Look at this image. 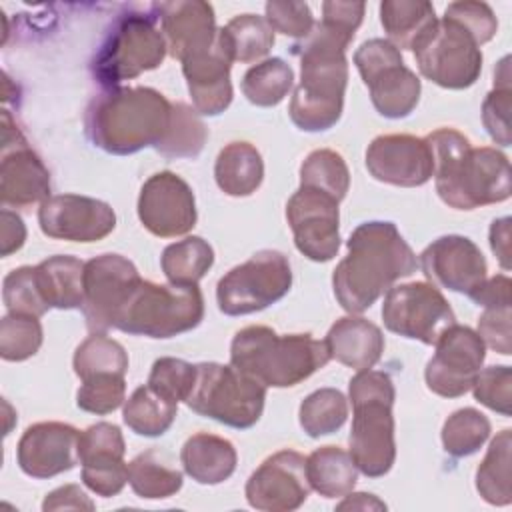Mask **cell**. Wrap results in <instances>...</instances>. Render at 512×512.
I'll return each mask as SVG.
<instances>
[{
  "label": "cell",
  "mask_w": 512,
  "mask_h": 512,
  "mask_svg": "<svg viewBox=\"0 0 512 512\" xmlns=\"http://www.w3.org/2000/svg\"><path fill=\"white\" fill-rule=\"evenodd\" d=\"M358 26L340 12H322V20L290 46L300 58V84L290 100V120L304 132L332 128L344 108L348 84L346 48Z\"/></svg>",
  "instance_id": "1"
},
{
  "label": "cell",
  "mask_w": 512,
  "mask_h": 512,
  "mask_svg": "<svg viewBox=\"0 0 512 512\" xmlns=\"http://www.w3.org/2000/svg\"><path fill=\"white\" fill-rule=\"evenodd\" d=\"M346 246L348 254L334 268L332 288L338 304L350 314L368 310L396 280L418 268L416 254L394 222H362Z\"/></svg>",
  "instance_id": "2"
},
{
  "label": "cell",
  "mask_w": 512,
  "mask_h": 512,
  "mask_svg": "<svg viewBox=\"0 0 512 512\" xmlns=\"http://www.w3.org/2000/svg\"><path fill=\"white\" fill-rule=\"evenodd\" d=\"M426 144L434 162V184L440 200L456 210H474L510 198V162L496 148H474L454 128L430 132Z\"/></svg>",
  "instance_id": "3"
},
{
  "label": "cell",
  "mask_w": 512,
  "mask_h": 512,
  "mask_svg": "<svg viewBox=\"0 0 512 512\" xmlns=\"http://www.w3.org/2000/svg\"><path fill=\"white\" fill-rule=\"evenodd\" d=\"M172 104L154 88H104L94 96L84 114L88 140L116 156L156 146L170 122Z\"/></svg>",
  "instance_id": "4"
},
{
  "label": "cell",
  "mask_w": 512,
  "mask_h": 512,
  "mask_svg": "<svg viewBox=\"0 0 512 512\" xmlns=\"http://www.w3.org/2000/svg\"><path fill=\"white\" fill-rule=\"evenodd\" d=\"M330 360L324 340L310 334H276L268 326H246L230 344V364L264 386L290 388Z\"/></svg>",
  "instance_id": "5"
},
{
  "label": "cell",
  "mask_w": 512,
  "mask_h": 512,
  "mask_svg": "<svg viewBox=\"0 0 512 512\" xmlns=\"http://www.w3.org/2000/svg\"><path fill=\"white\" fill-rule=\"evenodd\" d=\"M352 402V430L350 456L368 478H380L390 472L396 460L394 442V414L396 398L394 382L380 370H358L348 384Z\"/></svg>",
  "instance_id": "6"
},
{
  "label": "cell",
  "mask_w": 512,
  "mask_h": 512,
  "mask_svg": "<svg viewBox=\"0 0 512 512\" xmlns=\"http://www.w3.org/2000/svg\"><path fill=\"white\" fill-rule=\"evenodd\" d=\"M204 318L198 284H156L142 280L116 316L114 328L146 338H172L196 328Z\"/></svg>",
  "instance_id": "7"
},
{
  "label": "cell",
  "mask_w": 512,
  "mask_h": 512,
  "mask_svg": "<svg viewBox=\"0 0 512 512\" xmlns=\"http://www.w3.org/2000/svg\"><path fill=\"white\" fill-rule=\"evenodd\" d=\"M166 54L168 46L156 26V16L128 12L114 20L92 58L90 70L100 86L116 88L124 80L158 68Z\"/></svg>",
  "instance_id": "8"
},
{
  "label": "cell",
  "mask_w": 512,
  "mask_h": 512,
  "mask_svg": "<svg viewBox=\"0 0 512 512\" xmlns=\"http://www.w3.org/2000/svg\"><path fill=\"white\" fill-rule=\"evenodd\" d=\"M266 386L232 364H196L194 386L184 400L198 416L212 418L230 428L254 426L264 410Z\"/></svg>",
  "instance_id": "9"
},
{
  "label": "cell",
  "mask_w": 512,
  "mask_h": 512,
  "mask_svg": "<svg viewBox=\"0 0 512 512\" xmlns=\"http://www.w3.org/2000/svg\"><path fill=\"white\" fill-rule=\"evenodd\" d=\"M290 286L288 258L278 250H260L218 280L216 302L226 316H246L284 298Z\"/></svg>",
  "instance_id": "10"
},
{
  "label": "cell",
  "mask_w": 512,
  "mask_h": 512,
  "mask_svg": "<svg viewBox=\"0 0 512 512\" xmlns=\"http://www.w3.org/2000/svg\"><path fill=\"white\" fill-rule=\"evenodd\" d=\"M354 64L380 116L398 120L416 108L422 90L420 78L404 64L392 42L384 38L362 42L354 52Z\"/></svg>",
  "instance_id": "11"
},
{
  "label": "cell",
  "mask_w": 512,
  "mask_h": 512,
  "mask_svg": "<svg viewBox=\"0 0 512 512\" xmlns=\"http://www.w3.org/2000/svg\"><path fill=\"white\" fill-rule=\"evenodd\" d=\"M412 52L420 74L448 90L472 86L482 72L478 42L446 16L436 22L432 32Z\"/></svg>",
  "instance_id": "12"
},
{
  "label": "cell",
  "mask_w": 512,
  "mask_h": 512,
  "mask_svg": "<svg viewBox=\"0 0 512 512\" xmlns=\"http://www.w3.org/2000/svg\"><path fill=\"white\" fill-rule=\"evenodd\" d=\"M382 320L390 332L432 346L456 316L434 284L408 282L386 292Z\"/></svg>",
  "instance_id": "13"
},
{
  "label": "cell",
  "mask_w": 512,
  "mask_h": 512,
  "mask_svg": "<svg viewBox=\"0 0 512 512\" xmlns=\"http://www.w3.org/2000/svg\"><path fill=\"white\" fill-rule=\"evenodd\" d=\"M142 282L136 266L122 254H100L84 264L82 312L90 332L114 328L116 316Z\"/></svg>",
  "instance_id": "14"
},
{
  "label": "cell",
  "mask_w": 512,
  "mask_h": 512,
  "mask_svg": "<svg viewBox=\"0 0 512 512\" xmlns=\"http://www.w3.org/2000/svg\"><path fill=\"white\" fill-rule=\"evenodd\" d=\"M434 346L436 352L424 370L428 390L442 398L466 394L486 358L482 338L470 326L454 322L440 334Z\"/></svg>",
  "instance_id": "15"
},
{
  "label": "cell",
  "mask_w": 512,
  "mask_h": 512,
  "mask_svg": "<svg viewBox=\"0 0 512 512\" xmlns=\"http://www.w3.org/2000/svg\"><path fill=\"white\" fill-rule=\"evenodd\" d=\"M286 220L296 248L312 262H328L340 248L338 200L322 190L300 186L286 202Z\"/></svg>",
  "instance_id": "16"
},
{
  "label": "cell",
  "mask_w": 512,
  "mask_h": 512,
  "mask_svg": "<svg viewBox=\"0 0 512 512\" xmlns=\"http://www.w3.org/2000/svg\"><path fill=\"white\" fill-rule=\"evenodd\" d=\"M138 218L160 238L188 234L196 226V200L186 180L170 170L152 174L140 188Z\"/></svg>",
  "instance_id": "17"
},
{
  "label": "cell",
  "mask_w": 512,
  "mask_h": 512,
  "mask_svg": "<svg viewBox=\"0 0 512 512\" xmlns=\"http://www.w3.org/2000/svg\"><path fill=\"white\" fill-rule=\"evenodd\" d=\"M310 490L306 458L286 448L268 456L250 474L244 492L248 504L256 510L290 512L306 502Z\"/></svg>",
  "instance_id": "18"
},
{
  "label": "cell",
  "mask_w": 512,
  "mask_h": 512,
  "mask_svg": "<svg viewBox=\"0 0 512 512\" xmlns=\"http://www.w3.org/2000/svg\"><path fill=\"white\" fill-rule=\"evenodd\" d=\"M38 224L48 238L98 242L116 228V214L102 200L80 194H56L40 204Z\"/></svg>",
  "instance_id": "19"
},
{
  "label": "cell",
  "mask_w": 512,
  "mask_h": 512,
  "mask_svg": "<svg viewBox=\"0 0 512 512\" xmlns=\"http://www.w3.org/2000/svg\"><path fill=\"white\" fill-rule=\"evenodd\" d=\"M124 452V436L116 424L96 422L80 432L78 460L86 488L102 498L120 494L128 482Z\"/></svg>",
  "instance_id": "20"
},
{
  "label": "cell",
  "mask_w": 512,
  "mask_h": 512,
  "mask_svg": "<svg viewBox=\"0 0 512 512\" xmlns=\"http://www.w3.org/2000/svg\"><path fill=\"white\" fill-rule=\"evenodd\" d=\"M366 168L378 182L414 188L432 178L434 162L424 138L412 134H382L368 144Z\"/></svg>",
  "instance_id": "21"
},
{
  "label": "cell",
  "mask_w": 512,
  "mask_h": 512,
  "mask_svg": "<svg viewBox=\"0 0 512 512\" xmlns=\"http://www.w3.org/2000/svg\"><path fill=\"white\" fill-rule=\"evenodd\" d=\"M420 268L436 288L470 294L484 282L488 266L480 248L466 236L436 238L420 254Z\"/></svg>",
  "instance_id": "22"
},
{
  "label": "cell",
  "mask_w": 512,
  "mask_h": 512,
  "mask_svg": "<svg viewBox=\"0 0 512 512\" xmlns=\"http://www.w3.org/2000/svg\"><path fill=\"white\" fill-rule=\"evenodd\" d=\"M80 432L64 422H38L24 430L16 460L24 474L44 480L72 470L78 460Z\"/></svg>",
  "instance_id": "23"
},
{
  "label": "cell",
  "mask_w": 512,
  "mask_h": 512,
  "mask_svg": "<svg viewBox=\"0 0 512 512\" xmlns=\"http://www.w3.org/2000/svg\"><path fill=\"white\" fill-rule=\"evenodd\" d=\"M232 54L226 46L222 30L218 28L216 40L206 50L182 62V74L192 96V104L202 116H218L232 102Z\"/></svg>",
  "instance_id": "24"
},
{
  "label": "cell",
  "mask_w": 512,
  "mask_h": 512,
  "mask_svg": "<svg viewBox=\"0 0 512 512\" xmlns=\"http://www.w3.org/2000/svg\"><path fill=\"white\" fill-rule=\"evenodd\" d=\"M158 12L168 54L180 62L206 50L216 40L214 8L202 0H174L152 4Z\"/></svg>",
  "instance_id": "25"
},
{
  "label": "cell",
  "mask_w": 512,
  "mask_h": 512,
  "mask_svg": "<svg viewBox=\"0 0 512 512\" xmlns=\"http://www.w3.org/2000/svg\"><path fill=\"white\" fill-rule=\"evenodd\" d=\"M0 198L4 206L14 208H28L50 198V172L28 144L2 152Z\"/></svg>",
  "instance_id": "26"
},
{
  "label": "cell",
  "mask_w": 512,
  "mask_h": 512,
  "mask_svg": "<svg viewBox=\"0 0 512 512\" xmlns=\"http://www.w3.org/2000/svg\"><path fill=\"white\" fill-rule=\"evenodd\" d=\"M324 344L330 358L358 372L378 364L386 342L382 330L374 322L350 314L338 318L330 326Z\"/></svg>",
  "instance_id": "27"
},
{
  "label": "cell",
  "mask_w": 512,
  "mask_h": 512,
  "mask_svg": "<svg viewBox=\"0 0 512 512\" xmlns=\"http://www.w3.org/2000/svg\"><path fill=\"white\" fill-rule=\"evenodd\" d=\"M180 462L194 482L214 486L234 474L238 454L230 440L208 432H196L184 442Z\"/></svg>",
  "instance_id": "28"
},
{
  "label": "cell",
  "mask_w": 512,
  "mask_h": 512,
  "mask_svg": "<svg viewBox=\"0 0 512 512\" xmlns=\"http://www.w3.org/2000/svg\"><path fill=\"white\" fill-rule=\"evenodd\" d=\"M84 264L66 254L42 260L36 268V282L48 308L74 310L84 302Z\"/></svg>",
  "instance_id": "29"
},
{
  "label": "cell",
  "mask_w": 512,
  "mask_h": 512,
  "mask_svg": "<svg viewBox=\"0 0 512 512\" xmlns=\"http://www.w3.org/2000/svg\"><path fill=\"white\" fill-rule=\"evenodd\" d=\"M380 22L388 42L398 50H414L432 32L438 18L434 6L426 0H384Z\"/></svg>",
  "instance_id": "30"
},
{
  "label": "cell",
  "mask_w": 512,
  "mask_h": 512,
  "mask_svg": "<svg viewBox=\"0 0 512 512\" xmlns=\"http://www.w3.org/2000/svg\"><path fill=\"white\" fill-rule=\"evenodd\" d=\"M214 178L218 188L228 196H250L264 178V162L256 146L250 142H230L216 158Z\"/></svg>",
  "instance_id": "31"
},
{
  "label": "cell",
  "mask_w": 512,
  "mask_h": 512,
  "mask_svg": "<svg viewBox=\"0 0 512 512\" xmlns=\"http://www.w3.org/2000/svg\"><path fill=\"white\" fill-rule=\"evenodd\" d=\"M306 476L320 496L342 498L354 490L358 468L350 452L340 446H320L306 458Z\"/></svg>",
  "instance_id": "32"
},
{
  "label": "cell",
  "mask_w": 512,
  "mask_h": 512,
  "mask_svg": "<svg viewBox=\"0 0 512 512\" xmlns=\"http://www.w3.org/2000/svg\"><path fill=\"white\" fill-rule=\"evenodd\" d=\"M128 484L136 496L160 500L176 494L182 488V472L172 466L164 452L150 448L128 464Z\"/></svg>",
  "instance_id": "33"
},
{
  "label": "cell",
  "mask_w": 512,
  "mask_h": 512,
  "mask_svg": "<svg viewBox=\"0 0 512 512\" xmlns=\"http://www.w3.org/2000/svg\"><path fill=\"white\" fill-rule=\"evenodd\" d=\"M178 412V402L158 394L154 388H136L124 404L122 418L124 424L138 436L156 438L168 432Z\"/></svg>",
  "instance_id": "34"
},
{
  "label": "cell",
  "mask_w": 512,
  "mask_h": 512,
  "mask_svg": "<svg viewBox=\"0 0 512 512\" xmlns=\"http://www.w3.org/2000/svg\"><path fill=\"white\" fill-rule=\"evenodd\" d=\"M510 448L512 430L504 428L492 438L490 448L476 470V490L492 506H508L512 502Z\"/></svg>",
  "instance_id": "35"
},
{
  "label": "cell",
  "mask_w": 512,
  "mask_h": 512,
  "mask_svg": "<svg viewBox=\"0 0 512 512\" xmlns=\"http://www.w3.org/2000/svg\"><path fill=\"white\" fill-rule=\"evenodd\" d=\"M214 264L212 246L200 236H188L168 244L160 256V266L170 284L192 286L206 276Z\"/></svg>",
  "instance_id": "36"
},
{
  "label": "cell",
  "mask_w": 512,
  "mask_h": 512,
  "mask_svg": "<svg viewBox=\"0 0 512 512\" xmlns=\"http://www.w3.org/2000/svg\"><path fill=\"white\" fill-rule=\"evenodd\" d=\"M208 138V128L200 120L194 106L174 102L168 128L162 140L154 146L164 158H196Z\"/></svg>",
  "instance_id": "37"
},
{
  "label": "cell",
  "mask_w": 512,
  "mask_h": 512,
  "mask_svg": "<svg viewBox=\"0 0 512 512\" xmlns=\"http://www.w3.org/2000/svg\"><path fill=\"white\" fill-rule=\"evenodd\" d=\"M220 30L234 62H256L264 58L274 46V30L266 18L258 14L234 16Z\"/></svg>",
  "instance_id": "38"
},
{
  "label": "cell",
  "mask_w": 512,
  "mask_h": 512,
  "mask_svg": "<svg viewBox=\"0 0 512 512\" xmlns=\"http://www.w3.org/2000/svg\"><path fill=\"white\" fill-rule=\"evenodd\" d=\"M294 84V72L282 58H266L246 70L242 76V92L248 102L270 108L280 104Z\"/></svg>",
  "instance_id": "39"
},
{
  "label": "cell",
  "mask_w": 512,
  "mask_h": 512,
  "mask_svg": "<svg viewBox=\"0 0 512 512\" xmlns=\"http://www.w3.org/2000/svg\"><path fill=\"white\" fill-rule=\"evenodd\" d=\"M348 418V400L336 388H320L308 394L298 410L302 430L310 438L328 436L344 426Z\"/></svg>",
  "instance_id": "40"
},
{
  "label": "cell",
  "mask_w": 512,
  "mask_h": 512,
  "mask_svg": "<svg viewBox=\"0 0 512 512\" xmlns=\"http://www.w3.org/2000/svg\"><path fill=\"white\" fill-rule=\"evenodd\" d=\"M72 366L80 380L102 372L126 376L128 354L120 342L108 338L106 334L92 332L86 340L78 344L72 358Z\"/></svg>",
  "instance_id": "41"
},
{
  "label": "cell",
  "mask_w": 512,
  "mask_h": 512,
  "mask_svg": "<svg viewBox=\"0 0 512 512\" xmlns=\"http://www.w3.org/2000/svg\"><path fill=\"white\" fill-rule=\"evenodd\" d=\"M490 420L476 408L452 412L442 426V446L454 458L476 454L490 436Z\"/></svg>",
  "instance_id": "42"
},
{
  "label": "cell",
  "mask_w": 512,
  "mask_h": 512,
  "mask_svg": "<svg viewBox=\"0 0 512 512\" xmlns=\"http://www.w3.org/2000/svg\"><path fill=\"white\" fill-rule=\"evenodd\" d=\"M300 186L322 190L338 202L344 200L350 188V172L342 154L330 148L310 152L300 166Z\"/></svg>",
  "instance_id": "43"
},
{
  "label": "cell",
  "mask_w": 512,
  "mask_h": 512,
  "mask_svg": "<svg viewBox=\"0 0 512 512\" xmlns=\"http://www.w3.org/2000/svg\"><path fill=\"white\" fill-rule=\"evenodd\" d=\"M42 324L38 316L8 312L0 320V356L6 362H22L42 346Z\"/></svg>",
  "instance_id": "44"
},
{
  "label": "cell",
  "mask_w": 512,
  "mask_h": 512,
  "mask_svg": "<svg viewBox=\"0 0 512 512\" xmlns=\"http://www.w3.org/2000/svg\"><path fill=\"white\" fill-rule=\"evenodd\" d=\"M126 396V380L122 374L102 372L82 380L76 392V404L80 410L90 414H110L122 406Z\"/></svg>",
  "instance_id": "45"
},
{
  "label": "cell",
  "mask_w": 512,
  "mask_h": 512,
  "mask_svg": "<svg viewBox=\"0 0 512 512\" xmlns=\"http://www.w3.org/2000/svg\"><path fill=\"white\" fill-rule=\"evenodd\" d=\"M2 298L8 312L42 316L48 312V306L40 294L36 282V268L34 266H20L6 274L2 284Z\"/></svg>",
  "instance_id": "46"
},
{
  "label": "cell",
  "mask_w": 512,
  "mask_h": 512,
  "mask_svg": "<svg viewBox=\"0 0 512 512\" xmlns=\"http://www.w3.org/2000/svg\"><path fill=\"white\" fill-rule=\"evenodd\" d=\"M194 380H196V364H190L182 358L164 356L152 364L148 386L154 388L158 394L174 402H180L188 398L194 386Z\"/></svg>",
  "instance_id": "47"
},
{
  "label": "cell",
  "mask_w": 512,
  "mask_h": 512,
  "mask_svg": "<svg viewBox=\"0 0 512 512\" xmlns=\"http://www.w3.org/2000/svg\"><path fill=\"white\" fill-rule=\"evenodd\" d=\"M474 398L502 414V416H510L512 414V370L510 366L498 364V366H488L484 370H480L472 382Z\"/></svg>",
  "instance_id": "48"
},
{
  "label": "cell",
  "mask_w": 512,
  "mask_h": 512,
  "mask_svg": "<svg viewBox=\"0 0 512 512\" xmlns=\"http://www.w3.org/2000/svg\"><path fill=\"white\" fill-rule=\"evenodd\" d=\"M444 16L460 24L478 42V46L490 42L498 30V20L486 2H452Z\"/></svg>",
  "instance_id": "49"
},
{
  "label": "cell",
  "mask_w": 512,
  "mask_h": 512,
  "mask_svg": "<svg viewBox=\"0 0 512 512\" xmlns=\"http://www.w3.org/2000/svg\"><path fill=\"white\" fill-rule=\"evenodd\" d=\"M266 22L274 32L292 38H304L314 28V16L306 2L272 0L266 4Z\"/></svg>",
  "instance_id": "50"
},
{
  "label": "cell",
  "mask_w": 512,
  "mask_h": 512,
  "mask_svg": "<svg viewBox=\"0 0 512 512\" xmlns=\"http://www.w3.org/2000/svg\"><path fill=\"white\" fill-rule=\"evenodd\" d=\"M510 104H512V90L510 86L498 88L494 86L492 92L486 94L482 102V122L490 138L500 146H510Z\"/></svg>",
  "instance_id": "51"
},
{
  "label": "cell",
  "mask_w": 512,
  "mask_h": 512,
  "mask_svg": "<svg viewBox=\"0 0 512 512\" xmlns=\"http://www.w3.org/2000/svg\"><path fill=\"white\" fill-rule=\"evenodd\" d=\"M510 306L506 308H484L482 316L478 318V336L482 338L484 346L496 350L498 354L510 356L512 354V340H510Z\"/></svg>",
  "instance_id": "52"
},
{
  "label": "cell",
  "mask_w": 512,
  "mask_h": 512,
  "mask_svg": "<svg viewBox=\"0 0 512 512\" xmlns=\"http://www.w3.org/2000/svg\"><path fill=\"white\" fill-rule=\"evenodd\" d=\"M510 286L512 282L506 274H496L492 278H484V282H480V286L468 296L484 308H506L510 306Z\"/></svg>",
  "instance_id": "53"
},
{
  "label": "cell",
  "mask_w": 512,
  "mask_h": 512,
  "mask_svg": "<svg viewBox=\"0 0 512 512\" xmlns=\"http://www.w3.org/2000/svg\"><path fill=\"white\" fill-rule=\"evenodd\" d=\"M42 510H94V502L78 484H66L44 498Z\"/></svg>",
  "instance_id": "54"
},
{
  "label": "cell",
  "mask_w": 512,
  "mask_h": 512,
  "mask_svg": "<svg viewBox=\"0 0 512 512\" xmlns=\"http://www.w3.org/2000/svg\"><path fill=\"white\" fill-rule=\"evenodd\" d=\"M24 240H26V226L22 218L16 212L4 208L0 212V254L10 256L12 252L24 246Z\"/></svg>",
  "instance_id": "55"
},
{
  "label": "cell",
  "mask_w": 512,
  "mask_h": 512,
  "mask_svg": "<svg viewBox=\"0 0 512 512\" xmlns=\"http://www.w3.org/2000/svg\"><path fill=\"white\" fill-rule=\"evenodd\" d=\"M490 248L496 254L500 266L510 270V218H498L490 226Z\"/></svg>",
  "instance_id": "56"
},
{
  "label": "cell",
  "mask_w": 512,
  "mask_h": 512,
  "mask_svg": "<svg viewBox=\"0 0 512 512\" xmlns=\"http://www.w3.org/2000/svg\"><path fill=\"white\" fill-rule=\"evenodd\" d=\"M336 508L338 510H386V504L368 492H356V494L348 492L346 498Z\"/></svg>",
  "instance_id": "57"
}]
</instances>
